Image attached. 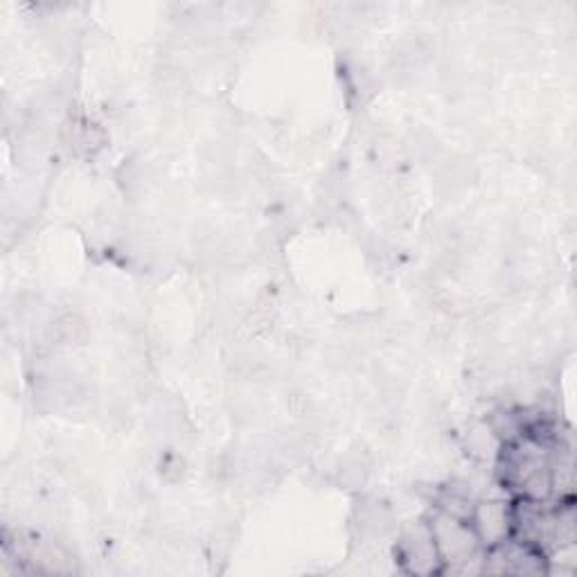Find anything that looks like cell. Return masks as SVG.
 Masks as SVG:
<instances>
[{
	"mask_svg": "<svg viewBox=\"0 0 577 577\" xmlns=\"http://www.w3.org/2000/svg\"><path fill=\"white\" fill-rule=\"evenodd\" d=\"M429 528L442 564H469L471 559L480 557L478 552L483 544H480L478 535L473 532L469 519H460L440 510Z\"/></svg>",
	"mask_w": 577,
	"mask_h": 577,
	"instance_id": "obj_1",
	"label": "cell"
},
{
	"mask_svg": "<svg viewBox=\"0 0 577 577\" xmlns=\"http://www.w3.org/2000/svg\"><path fill=\"white\" fill-rule=\"evenodd\" d=\"M469 524L478 535L480 544L492 548L497 544L508 541L512 532V510L501 501H483L476 503L469 515Z\"/></svg>",
	"mask_w": 577,
	"mask_h": 577,
	"instance_id": "obj_2",
	"label": "cell"
},
{
	"mask_svg": "<svg viewBox=\"0 0 577 577\" xmlns=\"http://www.w3.org/2000/svg\"><path fill=\"white\" fill-rule=\"evenodd\" d=\"M400 557H402V564L407 566V570L418 573V575L438 573L440 564H442L429 526H422V528L404 535L402 546H400Z\"/></svg>",
	"mask_w": 577,
	"mask_h": 577,
	"instance_id": "obj_3",
	"label": "cell"
}]
</instances>
